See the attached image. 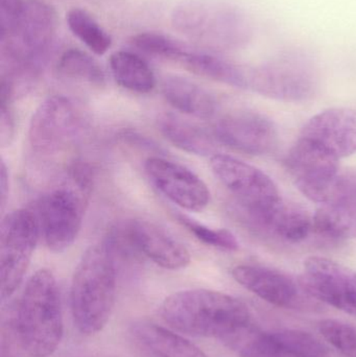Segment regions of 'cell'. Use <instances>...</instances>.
<instances>
[{
	"label": "cell",
	"instance_id": "cell-25",
	"mask_svg": "<svg viewBox=\"0 0 356 357\" xmlns=\"http://www.w3.org/2000/svg\"><path fill=\"white\" fill-rule=\"evenodd\" d=\"M59 75L75 81L84 82L96 87L106 84V75L100 63L88 52L77 48L65 50L56 63Z\"/></svg>",
	"mask_w": 356,
	"mask_h": 357
},
{
	"label": "cell",
	"instance_id": "cell-23",
	"mask_svg": "<svg viewBox=\"0 0 356 357\" xmlns=\"http://www.w3.org/2000/svg\"><path fill=\"white\" fill-rule=\"evenodd\" d=\"M314 229L332 241L356 238V197L322 205L314 216Z\"/></svg>",
	"mask_w": 356,
	"mask_h": 357
},
{
	"label": "cell",
	"instance_id": "cell-8",
	"mask_svg": "<svg viewBox=\"0 0 356 357\" xmlns=\"http://www.w3.org/2000/svg\"><path fill=\"white\" fill-rule=\"evenodd\" d=\"M39 233V218L31 210H15L2 220L0 233L2 301L8 299L22 282Z\"/></svg>",
	"mask_w": 356,
	"mask_h": 357
},
{
	"label": "cell",
	"instance_id": "cell-24",
	"mask_svg": "<svg viewBox=\"0 0 356 357\" xmlns=\"http://www.w3.org/2000/svg\"><path fill=\"white\" fill-rule=\"evenodd\" d=\"M66 21L71 33L93 54L102 56L112 46L110 33L84 8H73L69 10Z\"/></svg>",
	"mask_w": 356,
	"mask_h": 357
},
{
	"label": "cell",
	"instance_id": "cell-12",
	"mask_svg": "<svg viewBox=\"0 0 356 357\" xmlns=\"http://www.w3.org/2000/svg\"><path fill=\"white\" fill-rule=\"evenodd\" d=\"M212 134L223 146L252 156L269 154L278 144L275 123L256 111L242 110L226 115L217 121Z\"/></svg>",
	"mask_w": 356,
	"mask_h": 357
},
{
	"label": "cell",
	"instance_id": "cell-2",
	"mask_svg": "<svg viewBox=\"0 0 356 357\" xmlns=\"http://www.w3.org/2000/svg\"><path fill=\"white\" fill-rule=\"evenodd\" d=\"M171 21L194 45L217 54L244 50L254 39L252 19L227 0H183L173 8Z\"/></svg>",
	"mask_w": 356,
	"mask_h": 357
},
{
	"label": "cell",
	"instance_id": "cell-10",
	"mask_svg": "<svg viewBox=\"0 0 356 357\" xmlns=\"http://www.w3.org/2000/svg\"><path fill=\"white\" fill-rule=\"evenodd\" d=\"M210 167L215 177L234 195L242 212L261 211L281 199L269 176L234 157L213 155Z\"/></svg>",
	"mask_w": 356,
	"mask_h": 357
},
{
	"label": "cell",
	"instance_id": "cell-9",
	"mask_svg": "<svg viewBox=\"0 0 356 357\" xmlns=\"http://www.w3.org/2000/svg\"><path fill=\"white\" fill-rule=\"evenodd\" d=\"M84 119L75 102L63 96L46 98L33 113L29 138L36 154L54 155L79 137Z\"/></svg>",
	"mask_w": 356,
	"mask_h": 357
},
{
	"label": "cell",
	"instance_id": "cell-7",
	"mask_svg": "<svg viewBox=\"0 0 356 357\" xmlns=\"http://www.w3.org/2000/svg\"><path fill=\"white\" fill-rule=\"evenodd\" d=\"M338 159L299 137L286 156V165L297 188L321 205L356 197L355 187L340 173Z\"/></svg>",
	"mask_w": 356,
	"mask_h": 357
},
{
	"label": "cell",
	"instance_id": "cell-6",
	"mask_svg": "<svg viewBox=\"0 0 356 357\" xmlns=\"http://www.w3.org/2000/svg\"><path fill=\"white\" fill-rule=\"evenodd\" d=\"M319 87L317 67L301 50H288L261 62L249 65L248 90L286 102H305Z\"/></svg>",
	"mask_w": 356,
	"mask_h": 357
},
{
	"label": "cell",
	"instance_id": "cell-1",
	"mask_svg": "<svg viewBox=\"0 0 356 357\" xmlns=\"http://www.w3.org/2000/svg\"><path fill=\"white\" fill-rule=\"evenodd\" d=\"M160 314L180 333L219 340L231 349L253 329L244 302L210 289H186L169 296L161 304Z\"/></svg>",
	"mask_w": 356,
	"mask_h": 357
},
{
	"label": "cell",
	"instance_id": "cell-21",
	"mask_svg": "<svg viewBox=\"0 0 356 357\" xmlns=\"http://www.w3.org/2000/svg\"><path fill=\"white\" fill-rule=\"evenodd\" d=\"M111 73L121 87L135 92L148 93L156 87V77L150 65L139 54L118 50L111 54Z\"/></svg>",
	"mask_w": 356,
	"mask_h": 357
},
{
	"label": "cell",
	"instance_id": "cell-28",
	"mask_svg": "<svg viewBox=\"0 0 356 357\" xmlns=\"http://www.w3.org/2000/svg\"><path fill=\"white\" fill-rule=\"evenodd\" d=\"M22 6L23 0H0V39L14 31Z\"/></svg>",
	"mask_w": 356,
	"mask_h": 357
},
{
	"label": "cell",
	"instance_id": "cell-20",
	"mask_svg": "<svg viewBox=\"0 0 356 357\" xmlns=\"http://www.w3.org/2000/svg\"><path fill=\"white\" fill-rule=\"evenodd\" d=\"M132 333L138 344L154 357H209L192 342L154 323H137Z\"/></svg>",
	"mask_w": 356,
	"mask_h": 357
},
{
	"label": "cell",
	"instance_id": "cell-16",
	"mask_svg": "<svg viewBox=\"0 0 356 357\" xmlns=\"http://www.w3.org/2000/svg\"><path fill=\"white\" fill-rule=\"evenodd\" d=\"M240 357H330L324 344L311 333L295 329L257 333L254 329L234 347Z\"/></svg>",
	"mask_w": 356,
	"mask_h": 357
},
{
	"label": "cell",
	"instance_id": "cell-22",
	"mask_svg": "<svg viewBox=\"0 0 356 357\" xmlns=\"http://www.w3.org/2000/svg\"><path fill=\"white\" fill-rule=\"evenodd\" d=\"M160 130L165 138L180 150L198 156L215 155V136L194 123L169 114L161 119Z\"/></svg>",
	"mask_w": 356,
	"mask_h": 357
},
{
	"label": "cell",
	"instance_id": "cell-14",
	"mask_svg": "<svg viewBox=\"0 0 356 357\" xmlns=\"http://www.w3.org/2000/svg\"><path fill=\"white\" fill-rule=\"evenodd\" d=\"M238 284L263 301L286 310H304L313 297L288 275L273 268L253 264H240L232 270Z\"/></svg>",
	"mask_w": 356,
	"mask_h": 357
},
{
	"label": "cell",
	"instance_id": "cell-11",
	"mask_svg": "<svg viewBox=\"0 0 356 357\" xmlns=\"http://www.w3.org/2000/svg\"><path fill=\"white\" fill-rule=\"evenodd\" d=\"M300 284L311 297L356 317V272L327 258H307Z\"/></svg>",
	"mask_w": 356,
	"mask_h": 357
},
{
	"label": "cell",
	"instance_id": "cell-15",
	"mask_svg": "<svg viewBox=\"0 0 356 357\" xmlns=\"http://www.w3.org/2000/svg\"><path fill=\"white\" fill-rule=\"evenodd\" d=\"M299 137L319 146L334 158L356 154V110L332 108L311 117Z\"/></svg>",
	"mask_w": 356,
	"mask_h": 357
},
{
	"label": "cell",
	"instance_id": "cell-27",
	"mask_svg": "<svg viewBox=\"0 0 356 357\" xmlns=\"http://www.w3.org/2000/svg\"><path fill=\"white\" fill-rule=\"evenodd\" d=\"M179 220L199 241L206 245L231 252L236 251L240 247L235 235L229 230L210 228L185 215H180Z\"/></svg>",
	"mask_w": 356,
	"mask_h": 357
},
{
	"label": "cell",
	"instance_id": "cell-13",
	"mask_svg": "<svg viewBox=\"0 0 356 357\" xmlns=\"http://www.w3.org/2000/svg\"><path fill=\"white\" fill-rule=\"evenodd\" d=\"M154 186L173 203L188 211L200 212L208 206L210 191L204 181L184 165L159 157L144 165Z\"/></svg>",
	"mask_w": 356,
	"mask_h": 357
},
{
	"label": "cell",
	"instance_id": "cell-19",
	"mask_svg": "<svg viewBox=\"0 0 356 357\" xmlns=\"http://www.w3.org/2000/svg\"><path fill=\"white\" fill-rule=\"evenodd\" d=\"M162 93L169 105L184 114L209 119L217 108L215 96L194 82L171 75L162 83Z\"/></svg>",
	"mask_w": 356,
	"mask_h": 357
},
{
	"label": "cell",
	"instance_id": "cell-18",
	"mask_svg": "<svg viewBox=\"0 0 356 357\" xmlns=\"http://www.w3.org/2000/svg\"><path fill=\"white\" fill-rule=\"evenodd\" d=\"M251 227L290 243L304 241L314 230V218L295 203L280 199L267 209L242 212Z\"/></svg>",
	"mask_w": 356,
	"mask_h": 357
},
{
	"label": "cell",
	"instance_id": "cell-3",
	"mask_svg": "<svg viewBox=\"0 0 356 357\" xmlns=\"http://www.w3.org/2000/svg\"><path fill=\"white\" fill-rule=\"evenodd\" d=\"M116 298L115 257L106 243L91 245L73 274L70 310L82 335H98L108 323Z\"/></svg>",
	"mask_w": 356,
	"mask_h": 357
},
{
	"label": "cell",
	"instance_id": "cell-29",
	"mask_svg": "<svg viewBox=\"0 0 356 357\" xmlns=\"http://www.w3.org/2000/svg\"><path fill=\"white\" fill-rule=\"evenodd\" d=\"M15 134V119L10 105H1V125H0V142L2 146L12 142Z\"/></svg>",
	"mask_w": 356,
	"mask_h": 357
},
{
	"label": "cell",
	"instance_id": "cell-26",
	"mask_svg": "<svg viewBox=\"0 0 356 357\" xmlns=\"http://www.w3.org/2000/svg\"><path fill=\"white\" fill-rule=\"evenodd\" d=\"M319 331L325 341L346 357H356V325L327 319L320 322Z\"/></svg>",
	"mask_w": 356,
	"mask_h": 357
},
{
	"label": "cell",
	"instance_id": "cell-5",
	"mask_svg": "<svg viewBox=\"0 0 356 357\" xmlns=\"http://www.w3.org/2000/svg\"><path fill=\"white\" fill-rule=\"evenodd\" d=\"M91 169L83 163L73 165L62 184L42 197L39 224L46 245L62 253L77 239L92 190Z\"/></svg>",
	"mask_w": 356,
	"mask_h": 357
},
{
	"label": "cell",
	"instance_id": "cell-31",
	"mask_svg": "<svg viewBox=\"0 0 356 357\" xmlns=\"http://www.w3.org/2000/svg\"><path fill=\"white\" fill-rule=\"evenodd\" d=\"M95 357H107V356H95Z\"/></svg>",
	"mask_w": 356,
	"mask_h": 357
},
{
	"label": "cell",
	"instance_id": "cell-30",
	"mask_svg": "<svg viewBox=\"0 0 356 357\" xmlns=\"http://www.w3.org/2000/svg\"><path fill=\"white\" fill-rule=\"evenodd\" d=\"M0 178H0V186H1V188H0V193H1V209L3 210L8 195V173L3 160L1 161V174H0Z\"/></svg>",
	"mask_w": 356,
	"mask_h": 357
},
{
	"label": "cell",
	"instance_id": "cell-17",
	"mask_svg": "<svg viewBox=\"0 0 356 357\" xmlns=\"http://www.w3.org/2000/svg\"><path fill=\"white\" fill-rule=\"evenodd\" d=\"M127 234L138 253L167 270L177 271L190 264L187 248L164 229L148 220L125 222Z\"/></svg>",
	"mask_w": 356,
	"mask_h": 357
},
{
	"label": "cell",
	"instance_id": "cell-4",
	"mask_svg": "<svg viewBox=\"0 0 356 357\" xmlns=\"http://www.w3.org/2000/svg\"><path fill=\"white\" fill-rule=\"evenodd\" d=\"M16 331L23 350L31 357H48L58 349L64 333L60 289L49 270L37 271L19 300Z\"/></svg>",
	"mask_w": 356,
	"mask_h": 357
}]
</instances>
